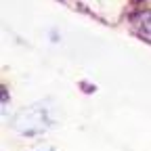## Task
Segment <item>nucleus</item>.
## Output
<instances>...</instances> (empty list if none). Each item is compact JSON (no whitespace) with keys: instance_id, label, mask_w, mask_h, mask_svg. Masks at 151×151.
<instances>
[{"instance_id":"1","label":"nucleus","mask_w":151,"mask_h":151,"mask_svg":"<svg viewBox=\"0 0 151 151\" xmlns=\"http://www.w3.org/2000/svg\"><path fill=\"white\" fill-rule=\"evenodd\" d=\"M130 23H132L134 34L151 44V11H139L134 17H132Z\"/></svg>"}]
</instances>
